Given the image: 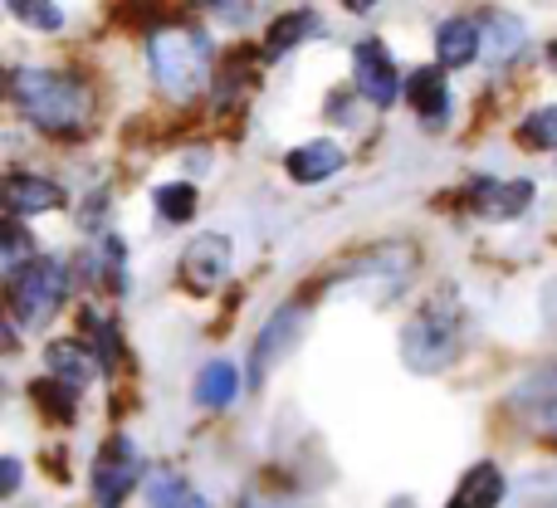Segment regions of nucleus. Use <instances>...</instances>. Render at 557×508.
<instances>
[{
    "label": "nucleus",
    "instance_id": "1",
    "mask_svg": "<svg viewBox=\"0 0 557 508\" xmlns=\"http://www.w3.org/2000/svg\"><path fill=\"white\" fill-rule=\"evenodd\" d=\"M10 94H15L20 113L29 123H39L45 133H74V127L88 123V88L69 74H49V69H15L10 78Z\"/></svg>",
    "mask_w": 557,
    "mask_h": 508
},
{
    "label": "nucleus",
    "instance_id": "2",
    "mask_svg": "<svg viewBox=\"0 0 557 508\" xmlns=\"http://www.w3.org/2000/svg\"><path fill=\"white\" fill-rule=\"evenodd\" d=\"M147 64L172 98H191L211 78V39L201 29H157L147 39Z\"/></svg>",
    "mask_w": 557,
    "mask_h": 508
},
{
    "label": "nucleus",
    "instance_id": "3",
    "mask_svg": "<svg viewBox=\"0 0 557 508\" xmlns=\"http://www.w3.org/2000/svg\"><path fill=\"white\" fill-rule=\"evenodd\" d=\"M465 347V323L455 303H431L401 327V362L416 376H435L460 357Z\"/></svg>",
    "mask_w": 557,
    "mask_h": 508
},
{
    "label": "nucleus",
    "instance_id": "4",
    "mask_svg": "<svg viewBox=\"0 0 557 508\" xmlns=\"http://www.w3.org/2000/svg\"><path fill=\"white\" fill-rule=\"evenodd\" d=\"M69 294V269L59 259H35L10 278V313L20 327H45Z\"/></svg>",
    "mask_w": 557,
    "mask_h": 508
},
{
    "label": "nucleus",
    "instance_id": "5",
    "mask_svg": "<svg viewBox=\"0 0 557 508\" xmlns=\"http://www.w3.org/2000/svg\"><path fill=\"white\" fill-rule=\"evenodd\" d=\"M137 474H143V460H137L133 441H108L103 455L94 464V504L98 508H117L133 494Z\"/></svg>",
    "mask_w": 557,
    "mask_h": 508
},
{
    "label": "nucleus",
    "instance_id": "6",
    "mask_svg": "<svg viewBox=\"0 0 557 508\" xmlns=\"http://www.w3.org/2000/svg\"><path fill=\"white\" fill-rule=\"evenodd\" d=\"M352 78H357L367 103H376V108H392L396 94H401V78H396L392 54H386L376 39H362V45L352 49Z\"/></svg>",
    "mask_w": 557,
    "mask_h": 508
},
{
    "label": "nucleus",
    "instance_id": "7",
    "mask_svg": "<svg viewBox=\"0 0 557 508\" xmlns=\"http://www.w3.org/2000/svg\"><path fill=\"white\" fill-rule=\"evenodd\" d=\"M298 333H304V308L288 303L278 308V313L264 323L260 343H255V357H250V382H264L270 376V367H278L288 352L298 347Z\"/></svg>",
    "mask_w": 557,
    "mask_h": 508
},
{
    "label": "nucleus",
    "instance_id": "8",
    "mask_svg": "<svg viewBox=\"0 0 557 508\" xmlns=\"http://www.w3.org/2000/svg\"><path fill=\"white\" fill-rule=\"evenodd\" d=\"M231 274V240L225 235H196V245L182 255V278L196 294H211Z\"/></svg>",
    "mask_w": 557,
    "mask_h": 508
},
{
    "label": "nucleus",
    "instance_id": "9",
    "mask_svg": "<svg viewBox=\"0 0 557 508\" xmlns=\"http://www.w3.org/2000/svg\"><path fill=\"white\" fill-rule=\"evenodd\" d=\"M529 201H533L529 182H490V176H480L470 186V206L484 221H513V215L529 211Z\"/></svg>",
    "mask_w": 557,
    "mask_h": 508
},
{
    "label": "nucleus",
    "instance_id": "10",
    "mask_svg": "<svg viewBox=\"0 0 557 508\" xmlns=\"http://www.w3.org/2000/svg\"><path fill=\"white\" fill-rule=\"evenodd\" d=\"M343 147L337 143H304V147H294L288 152V176H294L298 186H313V182H327L333 172H343Z\"/></svg>",
    "mask_w": 557,
    "mask_h": 508
},
{
    "label": "nucleus",
    "instance_id": "11",
    "mask_svg": "<svg viewBox=\"0 0 557 508\" xmlns=\"http://www.w3.org/2000/svg\"><path fill=\"white\" fill-rule=\"evenodd\" d=\"M5 206L10 215H39V211H59L64 206V191L45 176H10L5 182Z\"/></svg>",
    "mask_w": 557,
    "mask_h": 508
},
{
    "label": "nucleus",
    "instance_id": "12",
    "mask_svg": "<svg viewBox=\"0 0 557 508\" xmlns=\"http://www.w3.org/2000/svg\"><path fill=\"white\" fill-rule=\"evenodd\" d=\"M504 499H509L504 474L494 470V464H474V470L460 480V490H455L450 508H499Z\"/></svg>",
    "mask_w": 557,
    "mask_h": 508
},
{
    "label": "nucleus",
    "instance_id": "13",
    "mask_svg": "<svg viewBox=\"0 0 557 508\" xmlns=\"http://www.w3.org/2000/svg\"><path fill=\"white\" fill-rule=\"evenodd\" d=\"M406 98H411V108L431 127H441L445 113H450V88H445L441 69H421V74H411V84H406Z\"/></svg>",
    "mask_w": 557,
    "mask_h": 508
},
{
    "label": "nucleus",
    "instance_id": "14",
    "mask_svg": "<svg viewBox=\"0 0 557 508\" xmlns=\"http://www.w3.org/2000/svg\"><path fill=\"white\" fill-rule=\"evenodd\" d=\"M509 406L523 416H557V362L543 367V372H533V376H523V382L509 392Z\"/></svg>",
    "mask_w": 557,
    "mask_h": 508
},
{
    "label": "nucleus",
    "instance_id": "15",
    "mask_svg": "<svg viewBox=\"0 0 557 508\" xmlns=\"http://www.w3.org/2000/svg\"><path fill=\"white\" fill-rule=\"evenodd\" d=\"M480 45H484V35H480V25H474V20H445L441 35H435V54H441L445 69L470 64V59L480 54Z\"/></svg>",
    "mask_w": 557,
    "mask_h": 508
},
{
    "label": "nucleus",
    "instance_id": "16",
    "mask_svg": "<svg viewBox=\"0 0 557 508\" xmlns=\"http://www.w3.org/2000/svg\"><path fill=\"white\" fill-rule=\"evenodd\" d=\"M45 362H49V376H59V382L74 386V392H84V386L94 382V362H88V352L78 343H49Z\"/></svg>",
    "mask_w": 557,
    "mask_h": 508
},
{
    "label": "nucleus",
    "instance_id": "17",
    "mask_svg": "<svg viewBox=\"0 0 557 508\" xmlns=\"http://www.w3.org/2000/svg\"><path fill=\"white\" fill-rule=\"evenodd\" d=\"M235 396H240V372H235V362H211L196 376V401L201 406H231Z\"/></svg>",
    "mask_w": 557,
    "mask_h": 508
},
{
    "label": "nucleus",
    "instance_id": "18",
    "mask_svg": "<svg viewBox=\"0 0 557 508\" xmlns=\"http://www.w3.org/2000/svg\"><path fill=\"white\" fill-rule=\"evenodd\" d=\"M509 508H557V470H533L523 480H513Z\"/></svg>",
    "mask_w": 557,
    "mask_h": 508
},
{
    "label": "nucleus",
    "instance_id": "19",
    "mask_svg": "<svg viewBox=\"0 0 557 508\" xmlns=\"http://www.w3.org/2000/svg\"><path fill=\"white\" fill-rule=\"evenodd\" d=\"M318 29V15L313 10H288V15H278L274 25H270V39H264V49L278 59V54H288L294 45H304L308 35Z\"/></svg>",
    "mask_w": 557,
    "mask_h": 508
},
{
    "label": "nucleus",
    "instance_id": "20",
    "mask_svg": "<svg viewBox=\"0 0 557 508\" xmlns=\"http://www.w3.org/2000/svg\"><path fill=\"white\" fill-rule=\"evenodd\" d=\"M147 504L152 508H211L191 484L182 480V474H172V470L152 474V484H147Z\"/></svg>",
    "mask_w": 557,
    "mask_h": 508
},
{
    "label": "nucleus",
    "instance_id": "21",
    "mask_svg": "<svg viewBox=\"0 0 557 508\" xmlns=\"http://www.w3.org/2000/svg\"><path fill=\"white\" fill-rule=\"evenodd\" d=\"M157 215H162L166 225H182L196 215V186L191 182H172L157 191Z\"/></svg>",
    "mask_w": 557,
    "mask_h": 508
},
{
    "label": "nucleus",
    "instance_id": "22",
    "mask_svg": "<svg viewBox=\"0 0 557 508\" xmlns=\"http://www.w3.org/2000/svg\"><path fill=\"white\" fill-rule=\"evenodd\" d=\"M519 45H523V25H519V20L494 15L490 20V59H494V64H504V59H509Z\"/></svg>",
    "mask_w": 557,
    "mask_h": 508
},
{
    "label": "nucleus",
    "instance_id": "23",
    "mask_svg": "<svg viewBox=\"0 0 557 508\" xmlns=\"http://www.w3.org/2000/svg\"><path fill=\"white\" fill-rule=\"evenodd\" d=\"M10 15H20L25 25H35V29H59L64 25V10H59L54 0H10Z\"/></svg>",
    "mask_w": 557,
    "mask_h": 508
},
{
    "label": "nucleus",
    "instance_id": "24",
    "mask_svg": "<svg viewBox=\"0 0 557 508\" xmlns=\"http://www.w3.org/2000/svg\"><path fill=\"white\" fill-rule=\"evenodd\" d=\"M74 386H64L59 376H49V382L35 386V401H45L49 411H54V421H74Z\"/></svg>",
    "mask_w": 557,
    "mask_h": 508
},
{
    "label": "nucleus",
    "instance_id": "25",
    "mask_svg": "<svg viewBox=\"0 0 557 508\" xmlns=\"http://www.w3.org/2000/svg\"><path fill=\"white\" fill-rule=\"evenodd\" d=\"M519 137L529 147H557V108H539V113L523 117Z\"/></svg>",
    "mask_w": 557,
    "mask_h": 508
},
{
    "label": "nucleus",
    "instance_id": "26",
    "mask_svg": "<svg viewBox=\"0 0 557 508\" xmlns=\"http://www.w3.org/2000/svg\"><path fill=\"white\" fill-rule=\"evenodd\" d=\"M35 259H39V255H29V235L20 231V225H10V235H5V274L15 278L20 269L35 264Z\"/></svg>",
    "mask_w": 557,
    "mask_h": 508
},
{
    "label": "nucleus",
    "instance_id": "27",
    "mask_svg": "<svg viewBox=\"0 0 557 508\" xmlns=\"http://www.w3.org/2000/svg\"><path fill=\"white\" fill-rule=\"evenodd\" d=\"M0 484H5V494L20 490V460H5V464H0Z\"/></svg>",
    "mask_w": 557,
    "mask_h": 508
},
{
    "label": "nucleus",
    "instance_id": "28",
    "mask_svg": "<svg viewBox=\"0 0 557 508\" xmlns=\"http://www.w3.org/2000/svg\"><path fill=\"white\" fill-rule=\"evenodd\" d=\"M347 5H357V10H367V5H372V0H347Z\"/></svg>",
    "mask_w": 557,
    "mask_h": 508
},
{
    "label": "nucleus",
    "instance_id": "29",
    "mask_svg": "<svg viewBox=\"0 0 557 508\" xmlns=\"http://www.w3.org/2000/svg\"><path fill=\"white\" fill-rule=\"evenodd\" d=\"M191 5H211V0H191Z\"/></svg>",
    "mask_w": 557,
    "mask_h": 508
}]
</instances>
